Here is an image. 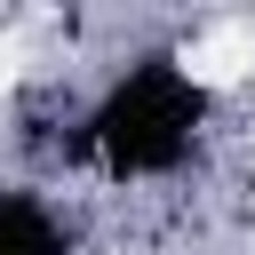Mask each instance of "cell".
Listing matches in <instances>:
<instances>
[{
    "mask_svg": "<svg viewBox=\"0 0 255 255\" xmlns=\"http://www.w3.org/2000/svg\"><path fill=\"white\" fill-rule=\"evenodd\" d=\"M223 72L199 64L183 40H143L112 56L72 104L56 135V183L88 191H175L207 167L223 135Z\"/></svg>",
    "mask_w": 255,
    "mask_h": 255,
    "instance_id": "cell-1",
    "label": "cell"
},
{
    "mask_svg": "<svg viewBox=\"0 0 255 255\" xmlns=\"http://www.w3.org/2000/svg\"><path fill=\"white\" fill-rule=\"evenodd\" d=\"M0 255H96L80 207L48 175H8L0 183Z\"/></svg>",
    "mask_w": 255,
    "mask_h": 255,
    "instance_id": "cell-2",
    "label": "cell"
}]
</instances>
